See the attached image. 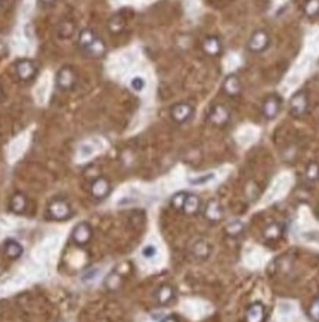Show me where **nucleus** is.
Segmentation results:
<instances>
[{
    "mask_svg": "<svg viewBox=\"0 0 319 322\" xmlns=\"http://www.w3.org/2000/svg\"><path fill=\"white\" fill-rule=\"evenodd\" d=\"M79 44L81 50L92 58H102L107 52L105 41L90 28H84L80 31Z\"/></svg>",
    "mask_w": 319,
    "mask_h": 322,
    "instance_id": "nucleus-1",
    "label": "nucleus"
},
{
    "mask_svg": "<svg viewBox=\"0 0 319 322\" xmlns=\"http://www.w3.org/2000/svg\"><path fill=\"white\" fill-rule=\"evenodd\" d=\"M71 214H73L71 205L68 204V201L62 200V198H56V200L49 202V205H47V217L50 220L62 222V220L70 219Z\"/></svg>",
    "mask_w": 319,
    "mask_h": 322,
    "instance_id": "nucleus-2",
    "label": "nucleus"
},
{
    "mask_svg": "<svg viewBox=\"0 0 319 322\" xmlns=\"http://www.w3.org/2000/svg\"><path fill=\"white\" fill-rule=\"evenodd\" d=\"M308 108H309V98H308V93L305 90H299L296 92L291 99H290V113L293 117L299 119V117H303L306 113H308Z\"/></svg>",
    "mask_w": 319,
    "mask_h": 322,
    "instance_id": "nucleus-3",
    "label": "nucleus"
},
{
    "mask_svg": "<svg viewBox=\"0 0 319 322\" xmlns=\"http://www.w3.org/2000/svg\"><path fill=\"white\" fill-rule=\"evenodd\" d=\"M281 110H282V99L277 93L269 95L262 104V114L266 120H275L279 116Z\"/></svg>",
    "mask_w": 319,
    "mask_h": 322,
    "instance_id": "nucleus-4",
    "label": "nucleus"
},
{
    "mask_svg": "<svg viewBox=\"0 0 319 322\" xmlns=\"http://www.w3.org/2000/svg\"><path fill=\"white\" fill-rule=\"evenodd\" d=\"M92 237H93V229H92L90 223H87V222L77 223L71 232V241L79 247H86L92 241Z\"/></svg>",
    "mask_w": 319,
    "mask_h": 322,
    "instance_id": "nucleus-5",
    "label": "nucleus"
},
{
    "mask_svg": "<svg viewBox=\"0 0 319 322\" xmlns=\"http://www.w3.org/2000/svg\"><path fill=\"white\" fill-rule=\"evenodd\" d=\"M271 44L269 34L265 30H257L251 34L250 40L247 43V49L253 53H260L265 52Z\"/></svg>",
    "mask_w": 319,
    "mask_h": 322,
    "instance_id": "nucleus-6",
    "label": "nucleus"
},
{
    "mask_svg": "<svg viewBox=\"0 0 319 322\" xmlns=\"http://www.w3.org/2000/svg\"><path fill=\"white\" fill-rule=\"evenodd\" d=\"M194 116V107L188 102H180L171 107L170 110V117L171 120L177 124H185L186 121H189Z\"/></svg>",
    "mask_w": 319,
    "mask_h": 322,
    "instance_id": "nucleus-7",
    "label": "nucleus"
},
{
    "mask_svg": "<svg viewBox=\"0 0 319 322\" xmlns=\"http://www.w3.org/2000/svg\"><path fill=\"white\" fill-rule=\"evenodd\" d=\"M208 121L216 127H225L231 121V111L228 107L217 104L208 113Z\"/></svg>",
    "mask_w": 319,
    "mask_h": 322,
    "instance_id": "nucleus-8",
    "label": "nucleus"
},
{
    "mask_svg": "<svg viewBox=\"0 0 319 322\" xmlns=\"http://www.w3.org/2000/svg\"><path fill=\"white\" fill-rule=\"evenodd\" d=\"M16 76L21 81H31L37 76V65L31 59H21L16 62Z\"/></svg>",
    "mask_w": 319,
    "mask_h": 322,
    "instance_id": "nucleus-9",
    "label": "nucleus"
},
{
    "mask_svg": "<svg viewBox=\"0 0 319 322\" xmlns=\"http://www.w3.org/2000/svg\"><path fill=\"white\" fill-rule=\"evenodd\" d=\"M76 81H77V77H76V73L73 71V68L70 67H62L58 73H56V86L67 92V90H71L74 86H76Z\"/></svg>",
    "mask_w": 319,
    "mask_h": 322,
    "instance_id": "nucleus-10",
    "label": "nucleus"
},
{
    "mask_svg": "<svg viewBox=\"0 0 319 322\" xmlns=\"http://www.w3.org/2000/svg\"><path fill=\"white\" fill-rule=\"evenodd\" d=\"M90 194L95 200H105L111 194V183L107 177H96L90 185Z\"/></svg>",
    "mask_w": 319,
    "mask_h": 322,
    "instance_id": "nucleus-11",
    "label": "nucleus"
},
{
    "mask_svg": "<svg viewBox=\"0 0 319 322\" xmlns=\"http://www.w3.org/2000/svg\"><path fill=\"white\" fill-rule=\"evenodd\" d=\"M268 309L262 302H253L245 311V322H266Z\"/></svg>",
    "mask_w": 319,
    "mask_h": 322,
    "instance_id": "nucleus-12",
    "label": "nucleus"
},
{
    "mask_svg": "<svg viewBox=\"0 0 319 322\" xmlns=\"http://www.w3.org/2000/svg\"><path fill=\"white\" fill-rule=\"evenodd\" d=\"M202 214L207 222L210 223H219L223 219V207L217 200H210L202 208Z\"/></svg>",
    "mask_w": 319,
    "mask_h": 322,
    "instance_id": "nucleus-13",
    "label": "nucleus"
},
{
    "mask_svg": "<svg viewBox=\"0 0 319 322\" xmlns=\"http://www.w3.org/2000/svg\"><path fill=\"white\" fill-rule=\"evenodd\" d=\"M176 297V291L170 284H161L154 293V299L160 306H168Z\"/></svg>",
    "mask_w": 319,
    "mask_h": 322,
    "instance_id": "nucleus-14",
    "label": "nucleus"
},
{
    "mask_svg": "<svg viewBox=\"0 0 319 322\" xmlns=\"http://www.w3.org/2000/svg\"><path fill=\"white\" fill-rule=\"evenodd\" d=\"M223 92L229 96V98H237L242 92V83L237 74H228L223 80Z\"/></svg>",
    "mask_w": 319,
    "mask_h": 322,
    "instance_id": "nucleus-15",
    "label": "nucleus"
},
{
    "mask_svg": "<svg viewBox=\"0 0 319 322\" xmlns=\"http://www.w3.org/2000/svg\"><path fill=\"white\" fill-rule=\"evenodd\" d=\"M284 225L279 223V222H271L269 225L265 226V229L262 231V237L269 242L279 241L282 237H284Z\"/></svg>",
    "mask_w": 319,
    "mask_h": 322,
    "instance_id": "nucleus-16",
    "label": "nucleus"
},
{
    "mask_svg": "<svg viewBox=\"0 0 319 322\" xmlns=\"http://www.w3.org/2000/svg\"><path fill=\"white\" fill-rule=\"evenodd\" d=\"M191 254L197 260H207L211 254V245L205 240H197L191 245Z\"/></svg>",
    "mask_w": 319,
    "mask_h": 322,
    "instance_id": "nucleus-17",
    "label": "nucleus"
},
{
    "mask_svg": "<svg viewBox=\"0 0 319 322\" xmlns=\"http://www.w3.org/2000/svg\"><path fill=\"white\" fill-rule=\"evenodd\" d=\"M27 205H28V200H27V197L22 192H15L10 197V200H9V210L13 214H22V213H25Z\"/></svg>",
    "mask_w": 319,
    "mask_h": 322,
    "instance_id": "nucleus-18",
    "label": "nucleus"
},
{
    "mask_svg": "<svg viewBox=\"0 0 319 322\" xmlns=\"http://www.w3.org/2000/svg\"><path fill=\"white\" fill-rule=\"evenodd\" d=\"M3 251H4V256H6L7 259L16 260V259H19V257L22 256L24 248H22V245L16 241V240L9 238V240H6V241L3 242Z\"/></svg>",
    "mask_w": 319,
    "mask_h": 322,
    "instance_id": "nucleus-19",
    "label": "nucleus"
},
{
    "mask_svg": "<svg viewBox=\"0 0 319 322\" xmlns=\"http://www.w3.org/2000/svg\"><path fill=\"white\" fill-rule=\"evenodd\" d=\"M201 208H202V202H201V198L198 195L188 194L185 204H183V208H182V213H185L186 216H195L201 211Z\"/></svg>",
    "mask_w": 319,
    "mask_h": 322,
    "instance_id": "nucleus-20",
    "label": "nucleus"
},
{
    "mask_svg": "<svg viewBox=\"0 0 319 322\" xmlns=\"http://www.w3.org/2000/svg\"><path fill=\"white\" fill-rule=\"evenodd\" d=\"M202 49L208 56H219L222 53V41L217 36H208L202 41Z\"/></svg>",
    "mask_w": 319,
    "mask_h": 322,
    "instance_id": "nucleus-21",
    "label": "nucleus"
},
{
    "mask_svg": "<svg viewBox=\"0 0 319 322\" xmlns=\"http://www.w3.org/2000/svg\"><path fill=\"white\" fill-rule=\"evenodd\" d=\"M244 232H245V223L242 220H232L225 228V234L231 238H238Z\"/></svg>",
    "mask_w": 319,
    "mask_h": 322,
    "instance_id": "nucleus-22",
    "label": "nucleus"
},
{
    "mask_svg": "<svg viewBox=\"0 0 319 322\" xmlns=\"http://www.w3.org/2000/svg\"><path fill=\"white\" fill-rule=\"evenodd\" d=\"M121 275H120L117 271H113V272H110L107 277H105V287H107V290H110V291H116V290H119L120 285H121Z\"/></svg>",
    "mask_w": 319,
    "mask_h": 322,
    "instance_id": "nucleus-23",
    "label": "nucleus"
},
{
    "mask_svg": "<svg viewBox=\"0 0 319 322\" xmlns=\"http://www.w3.org/2000/svg\"><path fill=\"white\" fill-rule=\"evenodd\" d=\"M124 27H126V21H124V18L120 16V15L113 16V18L110 19V22H108V28H110V31L114 33V34L121 33V31L124 30Z\"/></svg>",
    "mask_w": 319,
    "mask_h": 322,
    "instance_id": "nucleus-24",
    "label": "nucleus"
},
{
    "mask_svg": "<svg viewBox=\"0 0 319 322\" xmlns=\"http://www.w3.org/2000/svg\"><path fill=\"white\" fill-rule=\"evenodd\" d=\"M305 177L308 182H318L319 180V164L318 162H311L306 167Z\"/></svg>",
    "mask_w": 319,
    "mask_h": 322,
    "instance_id": "nucleus-25",
    "label": "nucleus"
},
{
    "mask_svg": "<svg viewBox=\"0 0 319 322\" xmlns=\"http://www.w3.org/2000/svg\"><path fill=\"white\" fill-rule=\"evenodd\" d=\"M186 195H188V192H185V191H179V192H176V194L171 197V200H170L171 207H173L174 210H177V211H182L183 204H185V200H186Z\"/></svg>",
    "mask_w": 319,
    "mask_h": 322,
    "instance_id": "nucleus-26",
    "label": "nucleus"
},
{
    "mask_svg": "<svg viewBox=\"0 0 319 322\" xmlns=\"http://www.w3.org/2000/svg\"><path fill=\"white\" fill-rule=\"evenodd\" d=\"M308 318L312 322H319V297H315L308 308Z\"/></svg>",
    "mask_w": 319,
    "mask_h": 322,
    "instance_id": "nucleus-27",
    "label": "nucleus"
},
{
    "mask_svg": "<svg viewBox=\"0 0 319 322\" xmlns=\"http://www.w3.org/2000/svg\"><path fill=\"white\" fill-rule=\"evenodd\" d=\"M305 13L309 18H315L319 15V0H308L305 3Z\"/></svg>",
    "mask_w": 319,
    "mask_h": 322,
    "instance_id": "nucleus-28",
    "label": "nucleus"
},
{
    "mask_svg": "<svg viewBox=\"0 0 319 322\" xmlns=\"http://www.w3.org/2000/svg\"><path fill=\"white\" fill-rule=\"evenodd\" d=\"M213 179H214V173H207V174H202V176H198V177L189 179V183L194 185V186H199V185H207Z\"/></svg>",
    "mask_w": 319,
    "mask_h": 322,
    "instance_id": "nucleus-29",
    "label": "nucleus"
},
{
    "mask_svg": "<svg viewBox=\"0 0 319 322\" xmlns=\"http://www.w3.org/2000/svg\"><path fill=\"white\" fill-rule=\"evenodd\" d=\"M142 256L145 257V259H148V260H151V259H154L156 256H157V247L156 245H145L144 248H142Z\"/></svg>",
    "mask_w": 319,
    "mask_h": 322,
    "instance_id": "nucleus-30",
    "label": "nucleus"
},
{
    "mask_svg": "<svg viewBox=\"0 0 319 322\" xmlns=\"http://www.w3.org/2000/svg\"><path fill=\"white\" fill-rule=\"evenodd\" d=\"M73 31H74V25L71 22H62V25L59 28V34L62 37H71Z\"/></svg>",
    "mask_w": 319,
    "mask_h": 322,
    "instance_id": "nucleus-31",
    "label": "nucleus"
},
{
    "mask_svg": "<svg viewBox=\"0 0 319 322\" xmlns=\"http://www.w3.org/2000/svg\"><path fill=\"white\" fill-rule=\"evenodd\" d=\"M130 87L135 92H142L145 89V80L142 77H133L132 81H130Z\"/></svg>",
    "mask_w": 319,
    "mask_h": 322,
    "instance_id": "nucleus-32",
    "label": "nucleus"
},
{
    "mask_svg": "<svg viewBox=\"0 0 319 322\" xmlns=\"http://www.w3.org/2000/svg\"><path fill=\"white\" fill-rule=\"evenodd\" d=\"M160 322H179V318L176 315H168V317L162 318Z\"/></svg>",
    "mask_w": 319,
    "mask_h": 322,
    "instance_id": "nucleus-33",
    "label": "nucleus"
},
{
    "mask_svg": "<svg viewBox=\"0 0 319 322\" xmlns=\"http://www.w3.org/2000/svg\"><path fill=\"white\" fill-rule=\"evenodd\" d=\"M56 0H40V3L41 4H44V6H50V4H53Z\"/></svg>",
    "mask_w": 319,
    "mask_h": 322,
    "instance_id": "nucleus-34",
    "label": "nucleus"
},
{
    "mask_svg": "<svg viewBox=\"0 0 319 322\" xmlns=\"http://www.w3.org/2000/svg\"><path fill=\"white\" fill-rule=\"evenodd\" d=\"M1 96H3V90H1V86H0V99H1Z\"/></svg>",
    "mask_w": 319,
    "mask_h": 322,
    "instance_id": "nucleus-35",
    "label": "nucleus"
}]
</instances>
